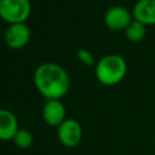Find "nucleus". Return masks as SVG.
<instances>
[{
	"label": "nucleus",
	"instance_id": "12",
	"mask_svg": "<svg viewBox=\"0 0 155 155\" xmlns=\"http://www.w3.org/2000/svg\"><path fill=\"white\" fill-rule=\"evenodd\" d=\"M76 57H78V59H79L81 63H84L85 65H88V67L94 65V58H93V54H92L88 50L80 48V50L76 52Z\"/></svg>",
	"mask_w": 155,
	"mask_h": 155
},
{
	"label": "nucleus",
	"instance_id": "1",
	"mask_svg": "<svg viewBox=\"0 0 155 155\" xmlns=\"http://www.w3.org/2000/svg\"><path fill=\"white\" fill-rule=\"evenodd\" d=\"M34 85L47 101L61 99L67 94L70 80L68 73L61 65L44 63L34 71Z\"/></svg>",
	"mask_w": 155,
	"mask_h": 155
},
{
	"label": "nucleus",
	"instance_id": "8",
	"mask_svg": "<svg viewBox=\"0 0 155 155\" xmlns=\"http://www.w3.org/2000/svg\"><path fill=\"white\" fill-rule=\"evenodd\" d=\"M133 19L144 25L155 24V0H138L132 11Z\"/></svg>",
	"mask_w": 155,
	"mask_h": 155
},
{
	"label": "nucleus",
	"instance_id": "4",
	"mask_svg": "<svg viewBox=\"0 0 155 155\" xmlns=\"http://www.w3.org/2000/svg\"><path fill=\"white\" fill-rule=\"evenodd\" d=\"M57 137L65 148H74L80 143L82 137L81 125L75 119H65L58 126Z\"/></svg>",
	"mask_w": 155,
	"mask_h": 155
},
{
	"label": "nucleus",
	"instance_id": "2",
	"mask_svg": "<svg viewBox=\"0 0 155 155\" xmlns=\"http://www.w3.org/2000/svg\"><path fill=\"white\" fill-rule=\"evenodd\" d=\"M126 61L119 54H107L101 58L96 65V78L104 86L119 84L126 75Z\"/></svg>",
	"mask_w": 155,
	"mask_h": 155
},
{
	"label": "nucleus",
	"instance_id": "6",
	"mask_svg": "<svg viewBox=\"0 0 155 155\" xmlns=\"http://www.w3.org/2000/svg\"><path fill=\"white\" fill-rule=\"evenodd\" d=\"M30 40V28L25 23L10 24L5 31V42L8 47L19 50Z\"/></svg>",
	"mask_w": 155,
	"mask_h": 155
},
{
	"label": "nucleus",
	"instance_id": "13",
	"mask_svg": "<svg viewBox=\"0 0 155 155\" xmlns=\"http://www.w3.org/2000/svg\"><path fill=\"white\" fill-rule=\"evenodd\" d=\"M2 1H4V0H0V6H1V4H2Z\"/></svg>",
	"mask_w": 155,
	"mask_h": 155
},
{
	"label": "nucleus",
	"instance_id": "10",
	"mask_svg": "<svg viewBox=\"0 0 155 155\" xmlns=\"http://www.w3.org/2000/svg\"><path fill=\"white\" fill-rule=\"evenodd\" d=\"M147 30L145 25L136 19H132V22L128 24V27L125 29V35L128 41L131 42H139L145 38Z\"/></svg>",
	"mask_w": 155,
	"mask_h": 155
},
{
	"label": "nucleus",
	"instance_id": "5",
	"mask_svg": "<svg viewBox=\"0 0 155 155\" xmlns=\"http://www.w3.org/2000/svg\"><path fill=\"white\" fill-rule=\"evenodd\" d=\"M131 22V13L124 6H111L104 13V24L115 31L125 30Z\"/></svg>",
	"mask_w": 155,
	"mask_h": 155
},
{
	"label": "nucleus",
	"instance_id": "3",
	"mask_svg": "<svg viewBox=\"0 0 155 155\" xmlns=\"http://www.w3.org/2000/svg\"><path fill=\"white\" fill-rule=\"evenodd\" d=\"M31 12L29 0H4L0 6V17L10 24L25 23Z\"/></svg>",
	"mask_w": 155,
	"mask_h": 155
},
{
	"label": "nucleus",
	"instance_id": "9",
	"mask_svg": "<svg viewBox=\"0 0 155 155\" xmlns=\"http://www.w3.org/2000/svg\"><path fill=\"white\" fill-rule=\"evenodd\" d=\"M18 130L16 115L8 109H0V140H12Z\"/></svg>",
	"mask_w": 155,
	"mask_h": 155
},
{
	"label": "nucleus",
	"instance_id": "14",
	"mask_svg": "<svg viewBox=\"0 0 155 155\" xmlns=\"http://www.w3.org/2000/svg\"><path fill=\"white\" fill-rule=\"evenodd\" d=\"M0 18H1V17H0Z\"/></svg>",
	"mask_w": 155,
	"mask_h": 155
},
{
	"label": "nucleus",
	"instance_id": "11",
	"mask_svg": "<svg viewBox=\"0 0 155 155\" xmlns=\"http://www.w3.org/2000/svg\"><path fill=\"white\" fill-rule=\"evenodd\" d=\"M12 140H13V143H15V145L17 148H19V149H27V148L31 147L34 139H33V134L28 130L19 128L17 131V133L15 134V137H13Z\"/></svg>",
	"mask_w": 155,
	"mask_h": 155
},
{
	"label": "nucleus",
	"instance_id": "7",
	"mask_svg": "<svg viewBox=\"0 0 155 155\" xmlns=\"http://www.w3.org/2000/svg\"><path fill=\"white\" fill-rule=\"evenodd\" d=\"M42 117L44 121L48 126L58 127L67 117H65V108L61 99H48L46 101L42 108Z\"/></svg>",
	"mask_w": 155,
	"mask_h": 155
}]
</instances>
